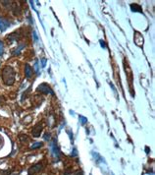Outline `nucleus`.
<instances>
[{
	"label": "nucleus",
	"instance_id": "nucleus-1",
	"mask_svg": "<svg viewBox=\"0 0 155 175\" xmlns=\"http://www.w3.org/2000/svg\"><path fill=\"white\" fill-rule=\"evenodd\" d=\"M1 77H2V81L4 85H6V86H12L15 83V79H16V72H15L13 67L7 65V66H5L2 70Z\"/></svg>",
	"mask_w": 155,
	"mask_h": 175
},
{
	"label": "nucleus",
	"instance_id": "nucleus-2",
	"mask_svg": "<svg viewBox=\"0 0 155 175\" xmlns=\"http://www.w3.org/2000/svg\"><path fill=\"white\" fill-rule=\"evenodd\" d=\"M37 92H41L44 94H48V93H50V94H53V91L51 89V88L48 86L47 84H41V85H39L38 88H37Z\"/></svg>",
	"mask_w": 155,
	"mask_h": 175
},
{
	"label": "nucleus",
	"instance_id": "nucleus-3",
	"mask_svg": "<svg viewBox=\"0 0 155 175\" xmlns=\"http://www.w3.org/2000/svg\"><path fill=\"white\" fill-rule=\"evenodd\" d=\"M42 168H43L42 167V164L41 163H37V164H36V165H33V166H32L31 168H29L28 173H29V175H33V174H36V173L41 172L42 170Z\"/></svg>",
	"mask_w": 155,
	"mask_h": 175
},
{
	"label": "nucleus",
	"instance_id": "nucleus-4",
	"mask_svg": "<svg viewBox=\"0 0 155 175\" xmlns=\"http://www.w3.org/2000/svg\"><path fill=\"white\" fill-rule=\"evenodd\" d=\"M41 132H42V125H41V123H37L36 126L33 127V131H32V134H33V137L37 138V137L41 136Z\"/></svg>",
	"mask_w": 155,
	"mask_h": 175
},
{
	"label": "nucleus",
	"instance_id": "nucleus-5",
	"mask_svg": "<svg viewBox=\"0 0 155 175\" xmlns=\"http://www.w3.org/2000/svg\"><path fill=\"white\" fill-rule=\"evenodd\" d=\"M134 42H136V44L138 46H143V37L141 33H138V32L134 33Z\"/></svg>",
	"mask_w": 155,
	"mask_h": 175
},
{
	"label": "nucleus",
	"instance_id": "nucleus-6",
	"mask_svg": "<svg viewBox=\"0 0 155 175\" xmlns=\"http://www.w3.org/2000/svg\"><path fill=\"white\" fill-rule=\"evenodd\" d=\"M25 73H26V77L28 79H29L32 77V75H33V69L31 68V66H29V64L26 65V67H25Z\"/></svg>",
	"mask_w": 155,
	"mask_h": 175
},
{
	"label": "nucleus",
	"instance_id": "nucleus-7",
	"mask_svg": "<svg viewBox=\"0 0 155 175\" xmlns=\"http://www.w3.org/2000/svg\"><path fill=\"white\" fill-rule=\"evenodd\" d=\"M19 139H20V141H21L22 143H27V142L29 141V137L27 136V135H20Z\"/></svg>",
	"mask_w": 155,
	"mask_h": 175
},
{
	"label": "nucleus",
	"instance_id": "nucleus-8",
	"mask_svg": "<svg viewBox=\"0 0 155 175\" xmlns=\"http://www.w3.org/2000/svg\"><path fill=\"white\" fill-rule=\"evenodd\" d=\"M43 146V144L41 142H37V143H33L32 146H31V149H38V148H41Z\"/></svg>",
	"mask_w": 155,
	"mask_h": 175
},
{
	"label": "nucleus",
	"instance_id": "nucleus-9",
	"mask_svg": "<svg viewBox=\"0 0 155 175\" xmlns=\"http://www.w3.org/2000/svg\"><path fill=\"white\" fill-rule=\"evenodd\" d=\"M52 149H53V153L55 156H59V149H57V147H55V145H52Z\"/></svg>",
	"mask_w": 155,
	"mask_h": 175
},
{
	"label": "nucleus",
	"instance_id": "nucleus-10",
	"mask_svg": "<svg viewBox=\"0 0 155 175\" xmlns=\"http://www.w3.org/2000/svg\"><path fill=\"white\" fill-rule=\"evenodd\" d=\"M3 54V42L0 41V55Z\"/></svg>",
	"mask_w": 155,
	"mask_h": 175
},
{
	"label": "nucleus",
	"instance_id": "nucleus-11",
	"mask_svg": "<svg viewBox=\"0 0 155 175\" xmlns=\"http://www.w3.org/2000/svg\"><path fill=\"white\" fill-rule=\"evenodd\" d=\"M79 119H82L81 121H82L83 124H84V123L87 122V118H84V117H83V116H79Z\"/></svg>",
	"mask_w": 155,
	"mask_h": 175
},
{
	"label": "nucleus",
	"instance_id": "nucleus-12",
	"mask_svg": "<svg viewBox=\"0 0 155 175\" xmlns=\"http://www.w3.org/2000/svg\"><path fill=\"white\" fill-rule=\"evenodd\" d=\"M44 139H45V140H49V139H50V134L46 133V134H45V137H44Z\"/></svg>",
	"mask_w": 155,
	"mask_h": 175
},
{
	"label": "nucleus",
	"instance_id": "nucleus-13",
	"mask_svg": "<svg viewBox=\"0 0 155 175\" xmlns=\"http://www.w3.org/2000/svg\"><path fill=\"white\" fill-rule=\"evenodd\" d=\"M0 104H1V97H0Z\"/></svg>",
	"mask_w": 155,
	"mask_h": 175
}]
</instances>
